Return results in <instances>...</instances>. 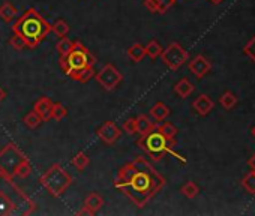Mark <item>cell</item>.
Wrapping results in <instances>:
<instances>
[{
    "label": "cell",
    "mask_w": 255,
    "mask_h": 216,
    "mask_svg": "<svg viewBox=\"0 0 255 216\" xmlns=\"http://www.w3.org/2000/svg\"><path fill=\"white\" fill-rule=\"evenodd\" d=\"M72 48H74V42H72L69 38H66V36L60 38V41H59L57 45H56V50H57V53L60 54V57H62V56H66Z\"/></svg>",
    "instance_id": "83f0119b"
},
{
    "label": "cell",
    "mask_w": 255,
    "mask_h": 216,
    "mask_svg": "<svg viewBox=\"0 0 255 216\" xmlns=\"http://www.w3.org/2000/svg\"><path fill=\"white\" fill-rule=\"evenodd\" d=\"M23 122H24V125L27 126V128H30V129H35V128H38L44 120H42V117L35 111V110H32V111H29L26 116H24V119H23Z\"/></svg>",
    "instance_id": "44dd1931"
},
{
    "label": "cell",
    "mask_w": 255,
    "mask_h": 216,
    "mask_svg": "<svg viewBox=\"0 0 255 216\" xmlns=\"http://www.w3.org/2000/svg\"><path fill=\"white\" fill-rule=\"evenodd\" d=\"M254 173H255V170H254Z\"/></svg>",
    "instance_id": "60d3db41"
},
{
    "label": "cell",
    "mask_w": 255,
    "mask_h": 216,
    "mask_svg": "<svg viewBox=\"0 0 255 216\" xmlns=\"http://www.w3.org/2000/svg\"><path fill=\"white\" fill-rule=\"evenodd\" d=\"M162 50H164V48L161 47V44H159L158 41L152 39V41H149V44L146 45V56H149L150 59H158V57H161Z\"/></svg>",
    "instance_id": "603a6c76"
},
{
    "label": "cell",
    "mask_w": 255,
    "mask_h": 216,
    "mask_svg": "<svg viewBox=\"0 0 255 216\" xmlns=\"http://www.w3.org/2000/svg\"><path fill=\"white\" fill-rule=\"evenodd\" d=\"M155 129H156V125L150 120L149 116L140 114V116L137 117V134L146 135V134H149V132H152V131H155Z\"/></svg>",
    "instance_id": "5bb4252c"
},
{
    "label": "cell",
    "mask_w": 255,
    "mask_h": 216,
    "mask_svg": "<svg viewBox=\"0 0 255 216\" xmlns=\"http://www.w3.org/2000/svg\"><path fill=\"white\" fill-rule=\"evenodd\" d=\"M212 69V62L204 57V56H195L191 62H189V71L197 77V78H203L209 71Z\"/></svg>",
    "instance_id": "8fae6325"
},
{
    "label": "cell",
    "mask_w": 255,
    "mask_h": 216,
    "mask_svg": "<svg viewBox=\"0 0 255 216\" xmlns=\"http://www.w3.org/2000/svg\"><path fill=\"white\" fill-rule=\"evenodd\" d=\"M165 138H168V140H174L176 138V135L179 134V131H177V128L173 125V123H170V122H165L164 125H161L159 128H156Z\"/></svg>",
    "instance_id": "484cf974"
},
{
    "label": "cell",
    "mask_w": 255,
    "mask_h": 216,
    "mask_svg": "<svg viewBox=\"0 0 255 216\" xmlns=\"http://www.w3.org/2000/svg\"><path fill=\"white\" fill-rule=\"evenodd\" d=\"M243 53L252 60V62H255V36L245 45V50H243Z\"/></svg>",
    "instance_id": "d6a6232c"
},
{
    "label": "cell",
    "mask_w": 255,
    "mask_h": 216,
    "mask_svg": "<svg viewBox=\"0 0 255 216\" xmlns=\"http://www.w3.org/2000/svg\"><path fill=\"white\" fill-rule=\"evenodd\" d=\"M219 104L225 108V110H231L237 105V96L231 92H225L221 98H219Z\"/></svg>",
    "instance_id": "cb8c5ba5"
},
{
    "label": "cell",
    "mask_w": 255,
    "mask_h": 216,
    "mask_svg": "<svg viewBox=\"0 0 255 216\" xmlns=\"http://www.w3.org/2000/svg\"><path fill=\"white\" fill-rule=\"evenodd\" d=\"M77 215H87V216H92L93 213H92L87 207H83L81 210H78V212H77Z\"/></svg>",
    "instance_id": "d590c367"
},
{
    "label": "cell",
    "mask_w": 255,
    "mask_h": 216,
    "mask_svg": "<svg viewBox=\"0 0 255 216\" xmlns=\"http://www.w3.org/2000/svg\"><path fill=\"white\" fill-rule=\"evenodd\" d=\"M248 164H249V167H251V168H252V171H254V170H255V153L249 158Z\"/></svg>",
    "instance_id": "8d00e7d4"
},
{
    "label": "cell",
    "mask_w": 255,
    "mask_h": 216,
    "mask_svg": "<svg viewBox=\"0 0 255 216\" xmlns=\"http://www.w3.org/2000/svg\"><path fill=\"white\" fill-rule=\"evenodd\" d=\"M68 116V110L66 107L62 105L60 102H53V107H51V119L54 120H62Z\"/></svg>",
    "instance_id": "4316f807"
},
{
    "label": "cell",
    "mask_w": 255,
    "mask_h": 216,
    "mask_svg": "<svg viewBox=\"0 0 255 216\" xmlns=\"http://www.w3.org/2000/svg\"><path fill=\"white\" fill-rule=\"evenodd\" d=\"M180 192L186 197V198H195L200 192V188L197 186L195 182H186L182 188H180Z\"/></svg>",
    "instance_id": "f1b7e54d"
},
{
    "label": "cell",
    "mask_w": 255,
    "mask_h": 216,
    "mask_svg": "<svg viewBox=\"0 0 255 216\" xmlns=\"http://www.w3.org/2000/svg\"><path fill=\"white\" fill-rule=\"evenodd\" d=\"M113 183L117 191L141 209L165 186V179L144 158L138 156L119 168Z\"/></svg>",
    "instance_id": "6da1fadb"
},
{
    "label": "cell",
    "mask_w": 255,
    "mask_h": 216,
    "mask_svg": "<svg viewBox=\"0 0 255 216\" xmlns=\"http://www.w3.org/2000/svg\"><path fill=\"white\" fill-rule=\"evenodd\" d=\"M104 206V198L98 192H90L84 200V207H87L93 215Z\"/></svg>",
    "instance_id": "9a60e30c"
},
{
    "label": "cell",
    "mask_w": 255,
    "mask_h": 216,
    "mask_svg": "<svg viewBox=\"0 0 255 216\" xmlns=\"http://www.w3.org/2000/svg\"><path fill=\"white\" fill-rule=\"evenodd\" d=\"M251 132H252V135H254V138H255V125H254V128H252V131H251Z\"/></svg>",
    "instance_id": "ab89813d"
},
{
    "label": "cell",
    "mask_w": 255,
    "mask_h": 216,
    "mask_svg": "<svg viewBox=\"0 0 255 216\" xmlns=\"http://www.w3.org/2000/svg\"><path fill=\"white\" fill-rule=\"evenodd\" d=\"M95 56L78 41L74 42V48L66 56H62L59 59V65L65 71V74L80 83H87L90 78L95 77Z\"/></svg>",
    "instance_id": "3957f363"
},
{
    "label": "cell",
    "mask_w": 255,
    "mask_h": 216,
    "mask_svg": "<svg viewBox=\"0 0 255 216\" xmlns=\"http://www.w3.org/2000/svg\"><path fill=\"white\" fill-rule=\"evenodd\" d=\"M17 14H18L17 8L9 2H5L2 6H0V18H2L3 21H6V23H11L17 17Z\"/></svg>",
    "instance_id": "ac0fdd59"
},
{
    "label": "cell",
    "mask_w": 255,
    "mask_h": 216,
    "mask_svg": "<svg viewBox=\"0 0 255 216\" xmlns=\"http://www.w3.org/2000/svg\"><path fill=\"white\" fill-rule=\"evenodd\" d=\"M32 171H33V168H32L29 159H24V161L18 165V168L15 170V176H17V177H21V179H26V177H29V176L32 174Z\"/></svg>",
    "instance_id": "4dcf8cb0"
},
{
    "label": "cell",
    "mask_w": 255,
    "mask_h": 216,
    "mask_svg": "<svg viewBox=\"0 0 255 216\" xmlns=\"http://www.w3.org/2000/svg\"><path fill=\"white\" fill-rule=\"evenodd\" d=\"M174 5V0H159V6L156 14H165Z\"/></svg>",
    "instance_id": "836d02e7"
},
{
    "label": "cell",
    "mask_w": 255,
    "mask_h": 216,
    "mask_svg": "<svg viewBox=\"0 0 255 216\" xmlns=\"http://www.w3.org/2000/svg\"><path fill=\"white\" fill-rule=\"evenodd\" d=\"M5 98H6V92H5V90H3L2 87H0V102H2V101H3Z\"/></svg>",
    "instance_id": "74e56055"
},
{
    "label": "cell",
    "mask_w": 255,
    "mask_h": 216,
    "mask_svg": "<svg viewBox=\"0 0 255 216\" xmlns=\"http://www.w3.org/2000/svg\"><path fill=\"white\" fill-rule=\"evenodd\" d=\"M41 185L45 188V191L54 197L59 198L62 197V194H65V191L71 186L72 183V177L71 174L59 164L51 165L39 179Z\"/></svg>",
    "instance_id": "8992f818"
},
{
    "label": "cell",
    "mask_w": 255,
    "mask_h": 216,
    "mask_svg": "<svg viewBox=\"0 0 255 216\" xmlns=\"http://www.w3.org/2000/svg\"><path fill=\"white\" fill-rule=\"evenodd\" d=\"M143 5H144V8H146L147 11L156 14V12H158V6H159V0H144Z\"/></svg>",
    "instance_id": "e575fe53"
},
{
    "label": "cell",
    "mask_w": 255,
    "mask_h": 216,
    "mask_svg": "<svg viewBox=\"0 0 255 216\" xmlns=\"http://www.w3.org/2000/svg\"><path fill=\"white\" fill-rule=\"evenodd\" d=\"M150 116L156 120V122H162L170 116V108L164 104V102H158L150 108Z\"/></svg>",
    "instance_id": "2e32d148"
},
{
    "label": "cell",
    "mask_w": 255,
    "mask_h": 216,
    "mask_svg": "<svg viewBox=\"0 0 255 216\" xmlns=\"http://www.w3.org/2000/svg\"><path fill=\"white\" fill-rule=\"evenodd\" d=\"M12 32L20 33L27 41L29 48H36L51 32V24H48L35 8H29L14 23Z\"/></svg>",
    "instance_id": "277c9868"
},
{
    "label": "cell",
    "mask_w": 255,
    "mask_h": 216,
    "mask_svg": "<svg viewBox=\"0 0 255 216\" xmlns=\"http://www.w3.org/2000/svg\"><path fill=\"white\" fill-rule=\"evenodd\" d=\"M194 84L188 80V78H182L180 81H177L176 83V86H174V92H176V95L177 96H180L182 99H185V98H188L192 92H194Z\"/></svg>",
    "instance_id": "e0dca14e"
},
{
    "label": "cell",
    "mask_w": 255,
    "mask_h": 216,
    "mask_svg": "<svg viewBox=\"0 0 255 216\" xmlns=\"http://www.w3.org/2000/svg\"><path fill=\"white\" fill-rule=\"evenodd\" d=\"M35 210V201L12 182V177L0 173V216H27Z\"/></svg>",
    "instance_id": "7a4b0ae2"
},
{
    "label": "cell",
    "mask_w": 255,
    "mask_h": 216,
    "mask_svg": "<svg viewBox=\"0 0 255 216\" xmlns=\"http://www.w3.org/2000/svg\"><path fill=\"white\" fill-rule=\"evenodd\" d=\"M51 107H53L51 99L47 96H42L33 104V110L42 117L44 122H48L51 119Z\"/></svg>",
    "instance_id": "4fadbf2b"
},
{
    "label": "cell",
    "mask_w": 255,
    "mask_h": 216,
    "mask_svg": "<svg viewBox=\"0 0 255 216\" xmlns=\"http://www.w3.org/2000/svg\"><path fill=\"white\" fill-rule=\"evenodd\" d=\"M71 164H72V167H74L75 170L83 171V170H86V167L90 164V159H89V156H87L84 152H78V153L71 159Z\"/></svg>",
    "instance_id": "ffe728a7"
},
{
    "label": "cell",
    "mask_w": 255,
    "mask_h": 216,
    "mask_svg": "<svg viewBox=\"0 0 255 216\" xmlns=\"http://www.w3.org/2000/svg\"><path fill=\"white\" fill-rule=\"evenodd\" d=\"M9 45H11L14 50H17V51H23V50L29 48L27 41H26L20 33H17V32H14L12 36L9 38Z\"/></svg>",
    "instance_id": "7402d4cb"
},
{
    "label": "cell",
    "mask_w": 255,
    "mask_h": 216,
    "mask_svg": "<svg viewBox=\"0 0 255 216\" xmlns=\"http://www.w3.org/2000/svg\"><path fill=\"white\" fill-rule=\"evenodd\" d=\"M174 2H176V0H174Z\"/></svg>",
    "instance_id": "b9f144b4"
},
{
    "label": "cell",
    "mask_w": 255,
    "mask_h": 216,
    "mask_svg": "<svg viewBox=\"0 0 255 216\" xmlns=\"http://www.w3.org/2000/svg\"><path fill=\"white\" fill-rule=\"evenodd\" d=\"M242 186L248 194H255V173L251 171L249 174H246L242 180Z\"/></svg>",
    "instance_id": "f546056e"
},
{
    "label": "cell",
    "mask_w": 255,
    "mask_h": 216,
    "mask_svg": "<svg viewBox=\"0 0 255 216\" xmlns=\"http://www.w3.org/2000/svg\"><path fill=\"white\" fill-rule=\"evenodd\" d=\"M215 107V102L212 101V98L209 95H200L194 102H192V108L195 110L197 114L200 116H207Z\"/></svg>",
    "instance_id": "7c38bea8"
},
{
    "label": "cell",
    "mask_w": 255,
    "mask_h": 216,
    "mask_svg": "<svg viewBox=\"0 0 255 216\" xmlns=\"http://www.w3.org/2000/svg\"><path fill=\"white\" fill-rule=\"evenodd\" d=\"M27 159L23 152L14 146V144H6L2 150H0V173L14 177L15 176V170L18 168V165Z\"/></svg>",
    "instance_id": "52a82bcc"
},
{
    "label": "cell",
    "mask_w": 255,
    "mask_h": 216,
    "mask_svg": "<svg viewBox=\"0 0 255 216\" xmlns=\"http://www.w3.org/2000/svg\"><path fill=\"white\" fill-rule=\"evenodd\" d=\"M128 57H129L132 62L138 63L146 57V47H143L141 44H134L128 48Z\"/></svg>",
    "instance_id": "d6986e66"
},
{
    "label": "cell",
    "mask_w": 255,
    "mask_h": 216,
    "mask_svg": "<svg viewBox=\"0 0 255 216\" xmlns=\"http://www.w3.org/2000/svg\"><path fill=\"white\" fill-rule=\"evenodd\" d=\"M137 146L146 153L149 155L153 161H161L164 158V155L170 153V155H174V146H176V140H168L165 138L158 129L146 134V135H140L138 141H137ZM179 159H182L180 156H177Z\"/></svg>",
    "instance_id": "5b68a950"
},
{
    "label": "cell",
    "mask_w": 255,
    "mask_h": 216,
    "mask_svg": "<svg viewBox=\"0 0 255 216\" xmlns=\"http://www.w3.org/2000/svg\"><path fill=\"white\" fill-rule=\"evenodd\" d=\"M123 131H125L128 135H134V134H137V117L128 119V120L123 123Z\"/></svg>",
    "instance_id": "1f68e13d"
},
{
    "label": "cell",
    "mask_w": 255,
    "mask_h": 216,
    "mask_svg": "<svg viewBox=\"0 0 255 216\" xmlns=\"http://www.w3.org/2000/svg\"><path fill=\"white\" fill-rule=\"evenodd\" d=\"M51 32H54L59 38H63L69 33V24L65 20H57L51 24Z\"/></svg>",
    "instance_id": "d4e9b609"
},
{
    "label": "cell",
    "mask_w": 255,
    "mask_h": 216,
    "mask_svg": "<svg viewBox=\"0 0 255 216\" xmlns=\"http://www.w3.org/2000/svg\"><path fill=\"white\" fill-rule=\"evenodd\" d=\"M162 62L173 71H177L182 65H185L189 59L188 51L179 44V42H171L165 50H162Z\"/></svg>",
    "instance_id": "ba28073f"
},
{
    "label": "cell",
    "mask_w": 255,
    "mask_h": 216,
    "mask_svg": "<svg viewBox=\"0 0 255 216\" xmlns=\"http://www.w3.org/2000/svg\"><path fill=\"white\" fill-rule=\"evenodd\" d=\"M95 80L105 90H113L123 81V75L114 65L107 63L101 68V71L95 72Z\"/></svg>",
    "instance_id": "9c48e42d"
},
{
    "label": "cell",
    "mask_w": 255,
    "mask_h": 216,
    "mask_svg": "<svg viewBox=\"0 0 255 216\" xmlns=\"http://www.w3.org/2000/svg\"><path fill=\"white\" fill-rule=\"evenodd\" d=\"M210 2H212L213 5H219L221 2H224V0H210Z\"/></svg>",
    "instance_id": "f35d334b"
},
{
    "label": "cell",
    "mask_w": 255,
    "mask_h": 216,
    "mask_svg": "<svg viewBox=\"0 0 255 216\" xmlns=\"http://www.w3.org/2000/svg\"><path fill=\"white\" fill-rule=\"evenodd\" d=\"M122 135V131L117 128V125L114 123V122H111V120H108V122H105L99 129H98V137L105 143V144H108V146H113L117 140H119V137Z\"/></svg>",
    "instance_id": "30bf717a"
}]
</instances>
